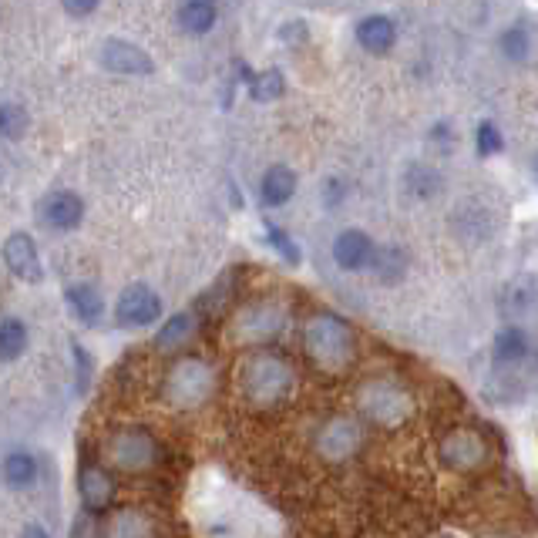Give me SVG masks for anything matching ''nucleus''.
I'll use <instances>...</instances> for the list:
<instances>
[{
  "label": "nucleus",
  "instance_id": "obj_30",
  "mask_svg": "<svg viewBox=\"0 0 538 538\" xmlns=\"http://www.w3.org/2000/svg\"><path fill=\"white\" fill-rule=\"evenodd\" d=\"M111 538H148V525L142 515L128 512L111 525Z\"/></svg>",
  "mask_w": 538,
  "mask_h": 538
},
{
  "label": "nucleus",
  "instance_id": "obj_17",
  "mask_svg": "<svg viewBox=\"0 0 538 538\" xmlns=\"http://www.w3.org/2000/svg\"><path fill=\"white\" fill-rule=\"evenodd\" d=\"M370 269H374V276L380 283H387V286L401 283L407 273V253L401 246H380V249H374Z\"/></svg>",
  "mask_w": 538,
  "mask_h": 538
},
{
  "label": "nucleus",
  "instance_id": "obj_5",
  "mask_svg": "<svg viewBox=\"0 0 538 538\" xmlns=\"http://www.w3.org/2000/svg\"><path fill=\"white\" fill-rule=\"evenodd\" d=\"M118 327H148V323L162 320V300L159 293H152L148 286H128V290L118 296L115 306Z\"/></svg>",
  "mask_w": 538,
  "mask_h": 538
},
{
  "label": "nucleus",
  "instance_id": "obj_23",
  "mask_svg": "<svg viewBox=\"0 0 538 538\" xmlns=\"http://www.w3.org/2000/svg\"><path fill=\"white\" fill-rule=\"evenodd\" d=\"M498 51H502V58H508L512 64H522L528 58V51H532V37H528V27H522V24L505 27L502 37H498Z\"/></svg>",
  "mask_w": 538,
  "mask_h": 538
},
{
  "label": "nucleus",
  "instance_id": "obj_35",
  "mask_svg": "<svg viewBox=\"0 0 538 538\" xmlns=\"http://www.w3.org/2000/svg\"><path fill=\"white\" fill-rule=\"evenodd\" d=\"M21 538H48V532H44L41 525H24V532H21Z\"/></svg>",
  "mask_w": 538,
  "mask_h": 538
},
{
  "label": "nucleus",
  "instance_id": "obj_27",
  "mask_svg": "<svg viewBox=\"0 0 538 538\" xmlns=\"http://www.w3.org/2000/svg\"><path fill=\"white\" fill-rule=\"evenodd\" d=\"M27 108L24 105H0V138H11L17 142L27 132Z\"/></svg>",
  "mask_w": 538,
  "mask_h": 538
},
{
  "label": "nucleus",
  "instance_id": "obj_12",
  "mask_svg": "<svg viewBox=\"0 0 538 538\" xmlns=\"http://www.w3.org/2000/svg\"><path fill=\"white\" fill-rule=\"evenodd\" d=\"M364 411H367V417H374L380 424H394L407 414V401L394 391V387L374 384L364 391Z\"/></svg>",
  "mask_w": 538,
  "mask_h": 538
},
{
  "label": "nucleus",
  "instance_id": "obj_15",
  "mask_svg": "<svg viewBox=\"0 0 538 538\" xmlns=\"http://www.w3.org/2000/svg\"><path fill=\"white\" fill-rule=\"evenodd\" d=\"M296 196V172L290 165H273V169H266L263 182H259V199H263V206L276 209V206H286Z\"/></svg>",
  "mask_w": 538,
  "mask_h": 538
},
{
  "label": "nucleus",
  "instance_id": "obj_24",
  "mask_svg": "<svg viewBox=\"0 0 538 538\" xmlns=\"http://www.w3.org/2000/svg\"><path fill=\"white\" fill-rule=\"evenodd\" d=\"M354 444H357V431H354V424H347V421L327 424V431H323V438H320V448H323V454H330V458H343Z\"/></svg>",
  "mask_w": 538,
  "mask_h": 538
},
{
  "label": "nucleus",
  "instance_id": "obj_19",
  "mask_svg": "<svg viewBox=\"0 0 538 538\" xmlns=\"http://www.w3.org/2000/svg\"><path fill=\"white\" fill-rule=\"evenodd\" d=\"M481 444L475 434H454V438L444 444V461H448L451 468H471L481 461Z\"/></svg>",
  "mask_w": 538,
  "mask_h": 538
},
{
  "label": "nucleus",
  "instance_id": "obj_14",
  "mask_svg": "<svg viewBox=\"0 0 538 538\" xmlns=\"http://www.w3.org/2000/svg\"><path fill=\"white\" fill-rule=\"evenodd\" d=\"M216 21H219V7L212 0H189V4H179V11H175V24L189 37L209 34Z\"/></svg>",
  "mask_w": 538,
  "mask_h": 538
},
{
  "label": "nucleus",
  "instance_id": "obj_2",
  "mask_svg": "<svg viewBox=\"0 0 538 538\" xmlns=\"http://www.w3.org/2000/svg\"><path fill=\"white\" fill-rule=\"evenodd\" d=\"M290 384H293L290 367L273 354H259L243 367V391L259 404L283 401L286 391H290Z\"/></svg>",
  "mask_w": 538,
  "mask_h": 538
},
{
  "label": "nucleus",
  "instance_id": "obj_29",
  "mask_svg": "<svg viewBox=\"0 0 538 538\" xmlns=\"http://www.w3.org/2000/svg\"><path fill=\"white\" fill-rule=\"evenodd\" d=\"M266 236H269V246H273L276 253H280L290 266H296V263L303 259V256H300V246L293 243L290 233H283V229H276V226H266Z\"/></svg>",
  "mask_w": 538,
  "mask_h": 538
},
{
  "label": "nucleus",
  "instance_id": "obj_1",
  "mask_svg": "<svg viewBox=\"0 0 538 538\" xmlns=\"http://www.w3.org/2000/svg\"><path fill=\"white\" fill-rule=\"evenodd\" d=\"M306 350L320 367L337 370L354 354V337H350L347 323H340L337 317H317L306 323Z\"/></svg>",
  "mask_w": 538,
  "mask_h": 538
},
{
  "label": "nucleus",
  "instance_id": "obj_3",
  "mask_svg": "<svg viewBox=\"0 0 538 538\" xmlns=\"http://www.w3.org/2000/svg\"><path fill=\"white\" fill-rule=\"evenodd\" d=\"M212 391V370L202 360H182L169 374V397L182 407H196Z\"/></svg>",
  "mask_w": 538,
  "mask_h": 538
},
{
  "label": "nucleus",
  "instance_id": "obj_13",
  "mask_svg": "<svg viewBox=\"0 0 538 538\" xmlns=\"http://www.w3.org/2000/svg\"><path fill=\"white\" fill-rule=\"evenodd\" d=\"M397 41V27L391 17L370 14L364 21H357V44L370 54H387Z\"/></svg>",
  "mask_w": 538,
  "mask_h": 538
},
{
  "label": "nucleus",
  "instance_id": "obj_26",
  "mask_svg": "<svg viewBox=\"0 0 538 538\" xmlns=\"http://www.w3.org/2000/svg\"><path fill=\"white\" fill-rule=\"evenodd\" d=\"M286 91V78L283 71L269 68V71H259V74H249V95L256 101H276Z\"/></svg>",
  "mask_w": 538,
  "mask_h": 538
},
{
  "label": "nucleus",
  "instance_id": "obj_21",
  "mask_svg": "<svg viewBox=\"0 0 538 538\" xmlns=\"http://www.w3.org/2000/svg\"><path fill=\"white\" fill-rule=\"evenodd\" d=\"M192 330H196V320H192V313H175V317L165 320L162 330L155 333V347H159V350L179 347V343H185V340L192 337Z\"/></svg>",
  "mask_w": 538,
  "mask_h": 538
},
{
  "label": "nucleus",
  "instance_id": "obj_9",
  "mask_svg": "<svg viewBox=\"0 0 538 538\" xmlns=\"http://www.w3.org/2000/svg\"><path fill=\"white\" fill-rule=\"evenodd\" d=\"M374 239H370L364 229H343V233L333 239V259H337L340 269L347 273H357V269L370 266L374 259Z\"/></svg>",
  "mask_w": 538,
  "mask_h": 538
},
{
  "label": "nucleus",
  "instance_id": "obj_22",
  "mask_svg": "<svg viewBox=\"0 0 538 538\" xmlns=\"http://www.w3.org/2000/svg\"><path fill=\"white\" fill-rule=\"evenodd\" d=\"M404 185L414 192V196L431 199V196H438V189H441V172L431 169L428 162H414L404 175Z\"/></svg>",
  "mask_w": 538,
  "mask_h": 538
},
{
  "label": "nucleus",
  "instance_id": "obj_31",
  "mask_svg": "<svg viewBox=\"0 0 538 538\" xmlns=\"http://www.w3.org/2000/svg\"><path fill=\"white\" fill-rule=\"evenodd\" d=\"M71 354H74V367H78V394H85L88 384H91V370H95V364H91V357L85 354V347H81L78 340H71Z\"/></svg>",
  "mask_w": 538,
  "mask_h": 538
},
{
  "label": "nucleus",
  "instance_id": "obj_10",
  "mask_svg": "<svg viewBox=\"0 0 538 538\" xmlns=\"http://www.w3.org/2000/svg\"><path fill=\"white\" fill-rule=\"evenodd\" d=\"M78 491H81V502H85L88 512H108L111 502H115V478L108 475L101 465H85L78 475Z\"/></svg>",
  "mask_w": 538,
  "mask_h": 538
},
{
  "label": "nucleus",
  "instance_id": "obj_7",
  "mask_svg": "<svg viewBox=\"0 0 538 538\" xmlns=\"http://www.w3.org/2000/svg\"><path fill=\"white\" fill-rule=\"evenodd\" d=\"M4 263H7V269H11V273L17 276V280H24V283H41V276H44L41 256H37L34 239L27 236V233L7 236V243H4Z\"/></svg>",
  "mask_w": 538,
  "mask_h": 538
},
{
  "label": "nucleus",
  "instance_id": "obj_8",
  "mask_svg": "<svg viewBox=\"0 0 538 538\" xmlns=\"http://www.w3.org/2000/svg\"><path fill=\"white\" fill-rule=\"evenodd\" d=\"M111 458L118 461L128 471L148 468L155 458H159V448H155L152 434L145 431H122L115 441H111Z\"/></svg>",
  "mask_w": 538,
  "mask_h": 538
},
{
  "label": "nucleus",
  "instance_id": "obj_18",
  "mask_svg": "<svg viewBox=\"0 0 538 538\" xmlns=\"http://www.w3.org/2000/svg\"><path fill=\"white\" fill-rule=\"evenodd\" d=\"M0 475H4L7 488H14V491L31 488L34 481H37V461H34V454L11 451V454L4 458V465H0Z\"/></svg>",
  "mask_w": 538,
  "mask_h": 538
},
{
  "label": "nucleus",
  "instance_id": "obj_6",
  "mask_svg": "<svg viewBox=\"0 0 538 538\" xmlns=\"http://www.w3.org/2000/svg\"><path fill=\"white\" fill-rule=\"evenodd\" d=\"M37 219L48 229L71 233V229H78L81 219H85V202H81L78 192H68V189L48 192V196L41 199V206H37Z\"/></svg>",
  "mask_w": 538,
  "mask_h": 538
},
{
  "label": "nucleus",
  "instance_id": "obj_32",
  "mask_svg": "<svg viewBox=\"0 0 538 538\" xmlns=\"http://www.w3.org/2000/svg\"><path fill=\"white\" fill-rule=\"evenodd\" d=\"M95 11H98L95 0H64V14L71 17H91Z\"/></svg>",
  "mask_w": 538,
  "mask_h": 538
},
{
  "label": "nucleus",
  "instance_id": "obj_34",
  "mask_svg": "<svg viewBox=\"0 0 538 538\" xmlns=\"http://www.w3.org/2000/svg\"><path fill=\"white\" fill-rule=\"evenodd\" d=\"M280 37H283V41H293V37H306L303 21H290V24H286L283 31H280Z\"/></svg>",
  "mask_w": 538,
  "mask_h": 538
},
{
  "label": "nucleus",
  "instance_id": "obj_36",
  "mask_svg": "<svg viewBox=\"0 0 538 538\" xmlns=\"http://www.w3.org/2000/svg\"><path fill=\"white\" fill-rule=\"evenodd\" d=\"M532 175L538 179V152H535V159H532Z\"/></svg>",
  "mask_w": 538,
  "mask_h": 538
},
{
  "label": "nucleus",
  "instance_id": "obj_11",
  "mask_svg": "<svg viewBox=\"0 0 538 538\" xmlns=\"http://www.w3.org/2000/svg\"><path fill=\"white\" fill-rule=\"evenodd\" d=\"M283 310H276V306L269 303H259V306H249V310L239 317V337L249 340V343H266L273 340L276 333L283 330Z\"/></svg>",
  "mask_w": 538,
  "mask_h": 538
},
{
  "label": "nucleus",
  "instance_id": "obj_20",
  "mask_svg": "<svg viewBox=\"0 0 538 538\" xmlns=\"http://www.w3.org/2000/svg\"><path fill=\"white\" fill-rule=\"evenodd\" d=\"M528 354V333L522 327H502L495 337V360L498 364H515Z\"/></svg>",
  "mask_w": 538,
  "mask_h": 538
},
{
  "label": "nucleus",
  "instance_id": "obj_28",
  "mask_svg": "<svg viewBox=\"0 0 538 538\" xmlns=\"http://www.w3.org/2000/svg\"><path fill=\"white\" fill-rule=\"evenodd\" d=\"M475 145H478L481 159H491V155H498V152L505 148V138H502V132L495 128V122H478V128H475Z\"/></svg>",
  "mask_w": 538,
  "mask_h": 538
},
{
  "label": "nucleus",
  "instance_id": "obj_4",
  "mask_svg": "<svg viewBox=\"0 0 538 538\" xmlns=\"http://www.w3.org/2000/svg\"><path fill=\"white\" fill-rule=\"evenodd\" d=\"M98 61L105 71L128 74V78H142V74L155 71V61L148 58V51L138 48L135 41H125V37H108V41H101L98 44Z\"/></svg>",
  "mask_w": 538,
  "mask_h": 538
},
{
  "label": "nucleus",
  "instance_id": "obj_25",
  "mask_svg": "<svg viewBox=\"0 0 538 538\" xmlns=\"http://www.w3.org/2000/svg\"><path fill=\"white\" fill-rule=\"evenodd\" d=\"M27 350V327L21 320H0V360H17Z\"/></svg>",
  "mask_w": 538,
  "mask_h": 538
},
{
  "label": "nucleus",
  "instance_id": "obj_16",
  "mask_svg": "<svg viewBox=\"0 0 538 538\" xmlns=\"http://www.w3.org/2000/svg\"><path fill=\"white\" fill-rule=\"evenodd\" d=\"M64 296H68V306L74 310V317H78L81 323H88V327H95V323L101 320V313H105V300H101V293L88 283L68 286V293Z\"/></svg>",
  "mask_w": 538,
  "mask_h": 538
},
{
  "label": "nucleus",
  "instance_id": "obj_33",
  "mask_svg": "<svg viewBox=\"0 0 538 538\" xmlns=\"http://www.w3.org/2000/svg\"><path fill=\"white\" fill-rule=\"evenodd\" d=\"M323 196H327V206H337V202L343 199V182L330 179V182H327V189H323Z\"/></svg>",
  "mask_w": 538,
  "mask_h": 538
}]
</instances>
